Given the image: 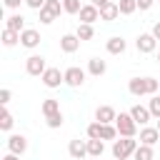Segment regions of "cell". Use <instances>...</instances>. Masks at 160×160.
I'll use <instances>...</instances> for the list:
<instances>
[{
	"instance_id": "16",
	"label": "cell",
	"mask_w": 160,
	"mask_h": 160,
	"mask_svg": "<svg viewBox=\"0 0 160 160\" xmlns=\"http://www.w3.org/2000/svg\"><path fill=\"white\" fill-rule=\"evenodd\" d=\"M120 18V5L118 2H108V5H102L100 8V20H105V22H112V20H118Z\"/></svg>"
},
{
	"instance_id": "27",
	"label": "cell",
	"mask_w": 160,
	"mask_h": 160,
	"mask_svg": "<svg viewBox=\"0 0 160 160\" xmlns=\"http://www.w3.org/2000/svg\"><path fill=\"white\" fill-rule=\"evenodd\" d=\"M45 122H48V128H52V130H58V128H62V122H65V120H62V112L58 110V112H52V115H48V118H45Z\"/></svg>"
},
{
	"instance_id": "15",
	"label": "cell",
	"mask_w": 160,
	"mask_h": 160,
	"mask_svg": "<svg viewBox=\"0 0 160 160\" xmlns=\"http://www.w3.org/2000/svg\"><path fill=\"white\" fill-rule=\"evenodd\" d=\"M115 118H118V112H115V108H112V105H100V108L95 110V120H98V122H102V125L115 122Z\"/></svg>"
},
{
	"instance_id": "3",
	"label": "cell",
	"mask_w": 160,
	"mask_h": 160,
	"mask_svg": "<svg viewBox=\"0 0 160 160\" xmlns=\"http://www.w3.org/2000/svg\"><path fill=\"white\" fill-rule=\"evenodd\" d=\"M115 128H118L120 138H135L140 125L132 120V115H130V112H120V115L115 118Z\"/></svg>"
},
{
	"instance_id": "29",
	"label": "cell",
	"mask_w": 160,
	"mask_h": 160,
	"mask_svg": "<svg viewBox=\"0 0 160 160\" xmlns=\"http://www.w3.org/2000/svg\"><path fill=\"white\" fill-rule=\"evenodd\" d=\"M85 132H88V138H92V140H98V138L102 135V122H98V120H95V122H90ZM100 140H102V138H100Z\"/></svg>"
},
{
	"instance_id": "31",
	"label": "cell",
	"mask_w": 160,
	"mask_h": 160,
	"mask_svg": "<svg viewBox=\"0 0 160 160\" xmlns=\"http://www.w3.org/2000/svg\"><path fill=\"white\" fill-rule=\"evenodd\" d=\"M45 8H48L55 18H58L60 12H65V10H62V0H48V2H45Z\"/></svg>"
},
{
	"instance_id": "33",
	"label": "cell",
	"mask_w": 160,
	"mask_h": 160,
	"mask_svg": "<svg viewBox=\"0 0 160 160\" xmlns=\"http://www.w3.org/2000/svg\"><path fill=\"white\" fill-rule=\"evenodd\" d=\"M22 2H25V0H2V5H5L8 10H12V12H15V10H20V5H22Z\"/></svg>"
},
{
	"instance_id": "23",
	"label": "cell",
	"mask_w": 160,
	"mask_h": 160,
	"mask_svg": "<svg viewBox=\"0 0 160 160\" xmlns=\"http://www.w3.org/2000/svg\"><path fill=\"white\" fill-rule=\"evenodd\" d=\"M155 158V152H152V145H138V150H135V155H132V160H152Z\"/></svg>"
},
{
	"instance_id": "44",
	"label": "cell",
	"mask_w": 160,
	"mask_h": 160,
	"mask_svg": "<svg viewBox=\"0 0 160 160\" xmlns=\"http://www.w3.org/2000/svg\"><path fill=\"white\" fill-rule=\"evenodd\" d=\"M155 2H158V0H155Z\"/></svg>"
},
{
	"instance_id": "12",
	"label": "cell",
	"mask_w": 160,
	"mask_h": 160,
	"mask_svg": "<svg viewBox=\"0 0 160 160\" xmlns=\"http://www.w3.org/2000/svg\"><path fill=\"white\" fill-rule=\"evenodd\" d=\"M68 152H70V158L72 160H82V158H88V140H70V145H68Z\"/></svg>"
},
{
	"instance_id": "7",
	"label": "cell",
	"mask_w": 160,
	"mask_h": 160,
	"mask_svg": "<svg viewBox=\"0 0 160 160\" xmlns=\"http://www.w3.org/2000/svg\"><path fill=\"white\" fill-rule=\"evenodd\" d=\"M45 70H48V65H45V58H42V55H30V58L25 60V72H28V75L40 78Z\"/></svg>"
},
{
	"instance_id": "5",
	"label": "cell",
	"mask_w": 160,
	"mask_h": 160,
	"mask_svg": "<svg viewBox=\"0 0 160 160\" xmlns=\"http://www.w3.org/2000/svg\"><path fill=\"white\" fill-rule=\"evenodd\" d=\"M135 48H138V52H142V55L155 52V48H158V38H155L152 32H140V35L135 38Z\"/></svg>"
},
{
	"instance_id": "13",
	"label": "cell",
	"mask_w": 160,
	"mask_h": 160,
	"mask_svg": "<svg viewBox=\"0 0 160 160\" xmlns=\"http://www.w3.org/2000/svg\"><path fill=\"white\" fill-rule=\"evenodd\" d=\"M138 138H140L142 145H155V142H160V130H158L155 125H152V128H150V125H142Z\"/></svg>"
},
{
	"instance_id": "41",
	"label": "cell",
	"mask_w": 160,
	"mask_h": 160,
	"mask_svg": "<svg viewBox=\"0 0 160 160\" xmlns=\"http://www.w3.org/2000/svg\"><path fill=\"white\" fill-rule=\"evenodd\" d=\"M158 62H160V50H158Z\"/></svg>"
},
{
	"instance_id": "25",
	"label": "cell",
	"mask_w": 160,
	"mask_h": 160,
	"mask_svg": "<svg viewBox=\"0 0 160 160\" xmlns=\"http://www.w3.org/2000/svg\"><path fill=\"white\" fill-rule=\"evenodd\" d=\"M40 110H42V115L48 118V115H52V112H58V110H60V102H58L55 98H48V100H42Z\"/></svg>"
},
{
	"instance_id": "35",
	"label": "cell",
	"mask_w": 160,
	"mask_h": 160,
	"mask_svg": "<svg viewBox=\"0 0 160 160\" xmlns=\"http://www.w3.org/2000/svg\"><path fill=\"white\" fill-rule=\"evenodd\" d=\"M10 98H12V92H10L8 88H2V90H0V105H8Z\"/></svg>"
},
{
	"instance_id": "17",
	"label": "cell",
	"mask_w": 160,
	"mask_h": 160,
	"mask_svg": "<svg viewBox=\"0 0 160 160\" xmlns=\"http://www.w3.org/2000/svg\"><path fill=\"white\" fill-rule=\"evenodd\" d=\"M105 50H108L110 55H122V52L128 50V42H125L120 35H112V38L105 42Z\"/></svg>"
},
{
	"instance_id": "1",
	"label": "cell",
	"mask_w": 160,
	"mask_h": 160,
	"mask_svg": "<svg viewBox=\"0 0 160 160\" xmlns=\"http://www.w3.org/2000/svg\"><path fill=\"white\" fill-rule=\"evenodd\" d=\"M128 90H130V95H135V98L155 95V92L160 90V80H158V78H130V80H128Z\"/></svg>"
},
{
	"instance_id": "2",
	"label": "cell",
	"mask_w": 160,
	"mask_h": 160,
	"mask_svg": "<svg viewBox=\"0 0 160 160\" xmlns=\"http://www.w3.org/2000/svg\"><path fill=\"white\" fill-rule=\"evenodd\" d=\"M138 145H140V140H135V138H120V140H112V158H118V160H128V158L135 155Z\"/></svg>"
},
{
	"instance_id": "10",
	"label": "cell",
	"mask_w": 160,
	"mask_h": 160,
	"mask_svg": "<svg viewBox=\"0 0 160 160\" xmlns=\"http://www.w3.org/2000/svg\"><path fill=\"white\" fill-rule=\"evenodd\" d=\"M130 115H132V120H135L140 128H142V125H148L150 120H155L148 105H132V108H130Z\"/></svg>"
},
{
	"instance_id": "43",
	"label": "cell",
	"mask_w": 160,
	"mask_h": 160,
	"mask_svg": "<svg viewBox=\"0 0 160 160\" xmlns=\"http://www.w3.org/2000/svg\"><path fill=\"white\" fill-rule=\"evenodd\" d=\"M112 160H118V158H112Z\"/></svg>"
},
{
	"instance_id": "22",
	"label": "cell",
	"mask_w": 160,
	"mask_h": 160,
	"mask_svg": "<svg viewBox=\"0 0 160 160\" xmlns=\"http://www.w3.org/2000/svg\"><path fill=\"white\" fill-rule=\"evenodd\" d=\"M18 42H20V32L5 28V30H2V45H5V48H15Z\"/></svg>"
},
{
	"instance_id": "26",
	"label": "cell",
	"mask_w": 160,
	"mask_h": 160,
	"mask_svg": "<svg viewBox=\"0 0 160 160\" xmlns=\"http://www.w3.org/2000/svg\"><path fill=\"white\" fill-rule=\"evenodd\" d=\"M120 5V15H132L138 10V0H118Z\"/></svg>"
},
{
	"instance_id": "39",
	"label": "cell",
	"mask_w": 160,
	"mask_h": 160,
	"mask_svg": "<svg viewBox=\"0 0 160 160\" xmlns=\"http://www.w3.org/2000/svg\"><path fill=\"white\" fill-rule=\"evenodd\" d=\"M90 2H92V5H98V8H102V5H108L110 0H90Z\"/></svg>"
},
{
	"instance_id": "18",
	"label": "cell",
	"mask_w": 160,
	"mask_h": 160,
	"mask_svg": "<svg viewBox=\"0 0 160 160\" xmlns=\"http://www.w3.org/2000/svg\"><path fill=\"white\" fill-rule=\"evenodd\" d=\"M105 70H108V62H105V60H100V58H90V60H88V72H90L92 78L105 75Z\"/></svg>"
},
{
	"instance_id": "9",
	"label": "cell",
	"mask_w": 160,
	"mask_h": 160,
	"mask_svg": "<svg viewBox=\"0 0 160 160\" xmlns=\"http://www.w3.org/2000/svg\"><path fill=\"white\" fill-rule=\"evenodd\" d=\"M8 150L15 152V155H25V150H28V138H25L22 132H12V135L8 138Z\"/></svg>"
},
{
	"instance_id": "42",
	"label": "cell",
	"mask_w": 160,
	"mask_h": 160,
	"mask_svg": "<svg viewBox=\"0 0 160 160\" xmlns=\"http://www.w3.org/2000/svg\"><path fill=\"white\" fill-rule=\"evenodd\" d=\"M90 160H100V158H90Z\"/></svg>"
},
{
	"instance_id": "40",
	"label": "cell",
	"mask_w": 160,
	"mask_h": 160,
	"mask_svg": "<svg viewBox=\"0 0 160 160\" xmlns=\"http://www.w3.org/2000/svg\"><path fill=\"white\" fill-rule=\"evenodd\" d=\"M155 128H158V130H160V118H158V120H155Z\"/></svg>"
},
{
	"instance_id": "6",
	"label": "cell",
	"mask_w": 160,
	"mask_h": 160,
	"mask_svg": "<svg viewBox=\"0 0 160 160\" xmlns=\"http://www.w3.org/2000/svg\"><path fill=\"white\" fill-rule=\"evenodd\" d=\"M85 70L82 68H78V65H70L68 70H65V85L68 88H82L85 85Z\"/></svg>"
},
{
	"instance_id": "24",
	"label": "cell",
	"mask_w": 160,
	"mask_h": 160,
	"mask_svg": "<svg viewBox=\"0 0 160 160\" xmlns=\"http://www.w3.org/2000/svg\"><path fill=\"white\" fill-rule=\"evenodd\" d=\"M75 35H78L80 40H92V38H95V28L88 25V22H80L78 30H75Z\"/></svg>"
},
{
	"instance_id": "34",
	"label": "cell",
	"mask_w": 160,
	"mask_h": 160,
	"mask_svg": "<svg viewBox=\"0 0 160 160\" xmlns=\"http://www.w3.org/2000/svg\"><path fill=\"white\" fill-rule=\"evenodd\" d=\"M45 2H48V0H25V5H28L30 10H42Z\"/></svg>"
},
{
	"instance_id": "21",
	"label": "cell",
	"mask_w": 160,
	"mask_h": 160,
	"mask_svg": "<svg viewBox=\"0 0 160 160\" xmlns=\"http://www.w3.org/2000/svg\"><path fill=\"white\" fill-rule=\"evenodd\" d=\"M12 125H15V118H12V112L8 110V105H2V115H0V130H2V132H10V130H12Z\"/></svg>"
},
{
	"instance_id": "20",
	"label": "cell",
	"mask_w": 160,
	"mask_h": 160,
	"mask_svg": "<svg viewBox=\"0 0 160 160\" xmlns=\"http://www.w3.org/2000/svg\"><path fill=\"white\" fill-rule=\"evenodd\" d=\"M102 152H105V140L88 138V158H102Z\"/></svg>"
},
{
	"instance_id": "36",
	"label": "cell",
	"mask_w": 160,
	"mask_h": 160,
	"mask_svg": "<svg viewBox=\"0 0 160 160\" xmlns=\"http://www.w3.org/2000/svg\"><path fill=\"white\" fill-rule=\"evenodd\" d=\"M152 5H155V0H138V10H142V12L150 10Z\"/></svg>"
},
{
	"instance_id": "30",
	"label": "cell",
	"mask_w": 160,
	"mask_h": 160,
	"mask_svg": "<svg viewBox=\"0 0 160 160\" xmlns=\"http://www.w3.org/2000/svg\"><path fill=\"white\" fill-rule=\"evenodd\" d=\"M148 108H150L152 118L158 120V118H160V95H158V92H155V95H150V100H148Z\"/></svg>"
},
{
	"instance_id": "8",
	"label": "cell",
	"mask_w": 160,
	"mask_h": 160,
	"mask_svg": "<svg viewBox=\"0 0 160 160\" xmlns=\"http://www.w3.org/2000/svg\"><path fill=\"white\" fill-rule=\"evenodd\" d=\"M40 32L35 30V28H25L22 32H20V45L22 48H28V50H35L38 45H40Z\"/></svg>"
},
{
	"instance_id": "11",
	"label": "cell",
	"mask_w": 160,
	"mask_h": 160,
	"mask_svg": "<svg viewBox=\"0 0 160 160\" xmlns=\"http://www.w3.org/2000/svg\"><path fill=\"white\" fill-rule=\"evenodd\" d=\"M80 22H88V25H92L95 20H100V8L98 5H92V2H88V5H82L80 8Z\"/></svg>"
},
{
	"instance_id": "38",
	"label": "cell",
	"mask_w": 160,
	"mask_h": 160,
	"mask_svg": "<svg viewBox=\"0 0 160 160\" xmlns=\"http://www.w3.org/2000/svg\"><path fill=\"white\" fill-rule=\"evenodd\" d=\"M2 160H20V155H15V152L8 150V155H2Z\"/></svg>"
},
{
	"instance_id": "14",
	"label": "cell",
	"mask_w": 160,
	"mask_h": 160,
	"mask_svg": "<svg viewBox=\"0 0 160 160\" xmlns=\"http://www.w3.org/2000/svg\"><path fill=\"white\" fill-rule=\"evenodd\" d=\"M80 42H82V40H80L75 32H65V35L60 38V50L70 55V52H75V50L80 48Z\"/></svg>"
},
{
	"instance_id": "32",
	"label": "cell",
	"mask_w": 160,
	"mask_h": 160,
	"mask_svg": "<svg viewBox=\"0 0 160 160\" xmlns=\"http://www.w3.org/2000/svg\"><path fill=\"white\" fill-rule=\"evenodd\" d=\"M38 12H40V22H42V25H50V22L55 20V15H52V12L48 10V8H42V10H38Z\"/></svg>"
},
{
	"instance_id": "4",
	"label": "cell",
	"mask_w": 160,
	"mask_h": 160,
	"mask_svg": "<svg viewBox=\"0 0 160 160\" xmlns=\"http://www.w3.org/2000/svg\"><path fill=\"white\" fill-rule=\"evenodd\" d=\"M40 80H42L45 88L55 90V88H60V85L65 82V70H60V68H48V70L40 75Z\"/></svg>"
},
{
	"instance_id": "37",
	"label": "cell",
	"mask_w": 160,
	"mask_h": 160,
	"mask_svg": "<svg viewBox=\"0 0 160 160\" xmlns=\"http://www.w3.org/2000/svg\"><path fill=\"white\" fill-rule=\"evenodd\" d=\"M150 32H152V35H155V38H158V40H160V20H158V22H155V25H152V30H150Z\"/></svg>"
},
{
	"instance_id": "28",
	"label": "cell",
	"mask_w": 160,
	"mask_h": 160,
	"mask_svg": "<svg viewBox=\"0 0 160 160\" xmlns=\"http://www.w3.org/2000/svg\"><path fill=\"white\" fill-rule=\"evenodd\" d=\"M80 8H82V2H80V0H62V10H65L68 15H78V12H80Z\"/></svg>"
},
{
	"instance_id": "19",
	"label": "cell",
	"mask_w": 160,
	"mask_h": 160,
	"mask_svg": "<svg viewBox=\"0 0 160 160\" xmlns=\"http://www.w3.org/2000/svg\"><path fill=\"white\" fill-rule=\"evenodd\" d=\"M5 28H10V30H18V32H22V30H25V18H22L20 12H10V15L5 18Z\"/></svg>"
}]
</instances>
